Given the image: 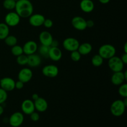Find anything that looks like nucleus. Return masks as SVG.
I'll return each instance as SVG.
<instances>
[{
	"mask_svg": "<svg viewBox=\"0 0 127 127\" xmlns=\"http://www.w3.org/2000/svg\"><path fill=\"white\" fill-rule=\"evenodd\" d=\"M14 9L21 18H28L33 14V6L29 0H18Z\"/></svg>",
	"mask_w": 127,
	"mask_h": 127,
	"instance_id": "f257e3e1",
	"label": "nucleus"
},
{
	"mask_svg": "<svg viewBox=\"0 0 127 127\" xmlns=\"http://www.w3.org/2000/svg\"><path fill=\"white\" fill-rule=\"evenodd\" d=\"M116 49L111 44H104L99 48L98 54L104 60H109L115 55Z\"/></svg>",
	"mask_w": 127,
	"mask_h": 127,
	"instance_id": "f03ea898",
	"label": "nucleus"
},
{
	"mask_svg": "<svg viewBox=\"0 0 127 127\" xmlns=\"http://www.w3.org/2000/svg\"><path fill=\"white\" fill-rule=\"evenodd\" d=\"M127 106L122 100H116L112 103L110 110L111 114L115 117H120L125 113Z\"/></svg>",
	"mask_w": 127,
	"mask_h": 127,
	"instance_id": "7ed1b4c3",
	"label": "nucleus"
},
{
	"mask_svg": "<svg viewBox=\"0 0 127 127\" xmlns=\"http://www.w3.org/2000/svg\"><path fill=\"white\" fill-rule=\"evenodd\" d=\"M108 60V66L110 70L112 71L114 73L123 71L125 64H124L120 57L114 56Z\"/></svg>",
	"mask_w": 127,
	"mask_h": 127,
	"instance_id": "20e7f679",
	"label": "nucleus"
},
{
	"mask_svg": "<svg viewBox=\"0 0 127 127\" xmlns=\"http://www.w3.org/2000/svg\"><path fill=\"white\" fill-rule=\"evenodd\" d=\"M79 44L80 43L79 41L74 37L66 38L63 42V47L64 49L70 52L78 50Z\"/></svg>",
	"mask_w": 127,
	"mask_h": 127,
	"instance_id": "39448f33",
	"label": "nucleus"
},
{
	"mask_svg": "<svg viewBox=\"0 0 127 127\" xmlns=\"http://www.w3.org/2000/svg\"><path fill=\"white\" fill-rule=\"evenodd\" d=\"M21 17L16 12H9L4 17V23L9 27H15L19 24Z\"/></svg>",
	"mask_w": 127,
	"mask_h": 127,
	"instance_id": "423d86ee",
	"label": "nucleus"
},
{
	"mask_svg": "<svg viewBox=\"0 0 127 127\" xmlns=\"http://www.w3.org/2000/svg\"><path fill=\"white\" fill-rule=\"evenodd\" d=\"M24 117L22 113L16 112L13 113L9 119V124L12 127H19L24 122Z\"/></svg>",
	"mask_w": 127,
	"mask_h": 127,
	"instance_id": "0eeeda50",
	"label": "nucleus"
},
{
	"mask_svg": "<svg viewBox=\"0 0 127 127\" xmlns=\"http://www.w3.org/2000/svg\"><path fill=\"white\" fill-rule=\"evenodd\" d=\"M42 74L46 77L50 78H55L59 73L58 68L54 64H48L45 66L42 70Z\"/></svg>",
	"mask_w": 127,
	"mask_h": 127,
	"instance_id": "6e6552de",
	"label": "nucleus"
},
{
	"mask_svg": "<svg viewBox=\"0 0 127 127\" xmlns=\"http://www.w3.org/2000/svg\"><path fill=\"white\" fill-rule=\"evenodd\" d=\"M15 81L10 77H4L0 80V88L6 92L12 91L15 89Z\"/></svg>",
	"mask_w": 127,
	"mask_h": 127,
	"instance_id": "1a4fd4ad",
	"label": "nucleus"
},
{
	"mask_svg": "<svg viewBox=\"0 0 127 127\" xmlns=\"http://www.w3.org/2000/svg\"><path fill=\"white\" fill-rule=\"evenodd\" d=\"M71 25L76 30L84 31L87 29L86 20L81 16H75L71 20Z\"/></svg>",
	"mask_w": 127,
	"mask_h": 127,
	"instance_id": "9d476101",
	"label": "nucleus"
},
{
	"mask_svg": "<svg viewBox=\"0 0 127 127\" xmlns=\"http://www.w3.org/2000/svg\"><path fill=\"white\" fill-rule=\"evenodd\" d=\"M22 49H23V53L28 56L35 53L38 50V45L35 41L29 40L24 43L22 47Z\"/></svg>",
	"mask_w": 127,
	"mask_h": 127,
	"instance_id": "9b49d317",
	"label": "nucleus"
},
{
	"mask_svg": "<svg viewBox=\"0 0 127 127\" xmlns=\"http://www.w3.org/2000/svg\"><path fill=\"white\" fill-rule=\"evenodd\" d=\"M33 73L30 68H22L18 73V79L24 83H27L32 79Z\"/></svg>",
	"mask_w": 127,
	"mask_h": 127,
	"instance_id": "f8f14e48",
	"label": "nucleus"
},
{
	"mask_svg": "<svg viewBox=\"0 0 127 127\" xmlns=\"http://www.w3.org/2000/svg\"><path fill=\"white\" fill-rule=\"evenodd\" d=\"M45 19V17L41 14H32L29 17V22L33 27H37L43 26Z\"/></svg>",
	"mask_w": 127,
	"mask_h": 127,
	"instance_id": "ddd939ff",
	"label": "nucleus"
},
{
	"mask_svg": "<svg viewBox=\"0 0 127 127\" xmlns=\"http://www.w3.org/2000/svg\"><path fill=\"white\" fill-rule=\"evenodd\" d=\"M21 110L22 112L26 115H30L35 111L34 103L31 99H26L24 100L21 104Z\"/></svg>",
	"mask_w": 127,
	"mask_h": 127,
	"instance_id": "4468645a",
	"label": "nucleus"
},
{
	"mask_svg": "<svg viewBox=\"0 0 127 127\" xmlns=\"http://www.w3.org/2000/svg\"><path fill=\"white\" fill-rule=\"evenodd\" d=\"M53 36L50 32L48 31H42L39 35V41L42 45L50 47L51 43L53 41Z\"/></svg>",
	"mask_w": 127,
	"mask_h": 127,
	"instance_id": "2eb2a0df",
	"label": "nucleus"
},
{
	"mask_svg": "<svg viewBox=\"0 0 127 127\" xmlns=\"http://www.w3.org/2000/svg\"><path fill=\"white\" fill-rule=\"evenodd\" d=\"M48 57L53 62H58L62 58V50L58 47H50Z\"/></svg>",
	"mask_w": 127,
	"mask_h": 127,
	"instance_id": "dca6fc26",
	"label": "nucleus"
},
{
	"mask_svg": "<svg viewBox=\"0 0 127 127\" xmlns=\"http://www.w3.org/2000/svg\"><path fill=\"white\" fill-rule=\"evenodd\" d=\"M34 103L35 109L39 112H44L48 109V102L47 100L43 97H39L33 101Z\"/></svg>",
	"mask_w": 127,
	"mask_h": 127,
	"instance_id": "f3484780",
	"label": "nucleus"
},
{
	"mask_svg": "<svg viewBox=\"0 0 127 127\" xmlns=\"http://www.w3.org/2000/svg\"><path fill=\"white\" fill-rule=\"evenodd\" d=\"M125 81L123 71L119 72H114L111 76V82L114 85L120 86Z\"/></svg>",
	"mask_w": 127,
	"mask_h": 127,
	"instance_id": "a211bd4d",
	"label": "nucleus"
},
{
	"mask_svg": "<svg viewBox=\"0 0 127 127\" xmlns=\"http://www.w3.org/2000/svg\"><path fill=\"white\" fill-rule=\"evenodd\" d=\"M79 6L83 12L89 13L94 10V3L92 0H81Z\"/></svg>",
	"mask_w": 127,
	"mask_h": 127,
	"instance_id": "6ab92c4d",
	"label": "nucleus"
},
{
	"mask_svg": "<svg viewBox=\"0 0 127 127\" xmlns=\"http://www.w3.org/2000/svg\"><path fill=\"white\" fill-rule=\"evenodd\" d=\"M42 60H41L40 57L38 55L33 54L28 55V62L27 64L31 68H35V67L38 66L41 64Z\"/></svg>",
	"mask_w": 127,
	"mask_h": 127,
	"instance_id": "aec40b11",
	"label": "nucleus"
},
{
	"mask_svg": "<svg viewBox=\"0 0 127 127\" xmlns=\"http://www.w3.org/2000/svg\"><path fill=\"white\" fill-rule=\"evenodd\" d=\"M93 50V46L90 43L84 42L82 44H79L78 51L81 55H87L89 54Z\"/></svg>",
	"mask_w": 127,
	"mask_h": 127,
	"instance_id": "412c9836",
	"label": "nucleus"
},
{
	"mask_svg": "<svg viewBox=\"0 0 127 127\" xmlns=\"http://www.w3.org/2000/svg\"><path fill=\"white\" fill-rule=\"evenodd\" d=\"M9 35V27L5 23H0V40H3Z\"/></svg>",
	"mask_w": 127,
	"mask_h": 127,
	"instance_id": "4be33fe9",
	"label": "nucleus"
},
{
	"mask_svg": "<svg viewBox=\"0 0 127 127\" xmlns=\"http://www.w3.org/2000/svg\"><path fill=\"white\" fill-rule=\"evenodd\" d=\"M91 63L94 66L99 67L104 63V59L99 54H96L92 58Z\"/></svg>",
	"mask_w": 127,
	"mask_h": 127,
	"instance_id": "5701e85b",
	"label": "nucleus"
},
{
	"mask_svg": "<svg viewBox=\"0 0 127 127\" xmlns=\"http://www.w3.org/2000/svg\"><path fill=\"white\" fill-rule=\"evenodd\" d=\"M16 1L14 0H4L2 2V6L6 10H13L16 7Z\"/></svg>",
	"mask_w": 127,
	"mask_h": 127,
	"instance_id": "b1692460",
	"label": "nucleus"
},
{
	"mask_svg": "<svg viewBox=\"0 0 127 127\" xmlns=\"http://www.w3.org/2000/svg\"><path fill=\"white\" fill-rule=\"evenodd\" d=\"M4 40L6 45H7L9 47H12L17 45V38L14 35H9Z\"/></svg>",
	"mask_w": 127,
	"mask_h": 127,
	"instance_id": "393cba45",
	"label": "nucleus"
},
{
	"mask_svg": "<svg viewBox=\"0 0 127 127\" xmlns=\"http://www.w3.org/2000/svg\"><path fill=\"white\" fill-rule=\"evenodd\" d=\"M16 62L19 65H26L27 64V62H28V56L25 55L24 53L18 56L16 58Z\"/></svg>",
	"mask_w": 127,
	"mask_h": 127,
	"instance_id": "a878e982",
	"label": "nucleus"
},
{
	"mask_svg": "<svg viewBox=\"0 0 127 127\" xmlns=\"http://www.w3.org/2000/svg\"><path fill=\"white\" fill-rule=\"evenodd\" d=\"M11 51V53L15 57H18V56L24 53L22 47L21 46L18 45H16L12 47Z\"/></svg>",
	"mask_w": 127,
	"mask_h": 127,
	"instance_id": "bb28decb",
	"label": "nucleus"
},
{
	"mask_svg": "<svg viewBox=\"0 0 127 127\" xmlns=\"http://www.w3.org/2000/svg\"><path fill=\"white\" fill-rule=\"evenodd\" d=\"M119 94L122 97H127V84L126 83H123L120 85L119 88Z\"/></svg>",
	"mask_w": 127,
	"mask_h": 127,
	"instance_id": "cd10ccee",
	"label": "nucleus"
},
{
	"mask_svg": "<svg viewBox=\"0 0 127 127\" xmlns=\"http://www.w3.org/2000/svg\"><path fill=\"white\" fill-rule=\"evenodd\" d=\"M81 55L79 53V52L78 50L73 51V52H71L70 57L71 59L74 62H79L81 58Z\"/></svg>",
	"mask_w": 127,
	"mask_h": 127,
	"instance_id": "c85d7f7f",
	"label": "nucleus"
},
{
	"mask_svg": "<svg viewBox=\"0 0 127 127\" xmlns=\"http://www.w3.org/2000/svg\"><path fill=\"white\" fill-rule=\"evenodd\" d=\"M50 47L45 45H41L38 51H39V53H40L41 55H42L44 57H48V52H49Z\"/></svg>",
	"mask_w": 127,
	"mask_h": 127,
	"instance_id": "c756f323",
	"label": "nucleus"
},
{
	"mask_svg": "<svg viewBox=\"0 0 127 127\" xmlns=\"http://www.w3.org/2000/svg\"><path fill=\"white\" fill-rule=\"evenodd\" d=\"M7 96H8V95H7V92L0 88V104L1 105H2L6 101Z\"/></svg>",
	"mask_w": 127,
	"mask_h": 127,
	"instance_id": "7c9ffc66",
	"label": "nucleus"
},
{
	"mask_svg": "<svg viewBox=\"0 0 127 127\" xmlns=\"http://www.w3.org/2000/svg\"><path fill=\"white\" fill-rule=\"evenodd\" d=\"M43 25L45 27H46V28L47 29H49L51 28V27L53 26V22L52 19H45L44 22H43Z\"/></svg>",
	"mask_w": 127,
	"mask_h": 127,
	"instance_id": "2f4dec72",
	"label": "nucleus"
},
{
	"mask_svg": "<svg viewBox=\"0 0 127 127\" xmlns=\"http://www.w3.org/2000/svg\"><path fill=\"white\" fill-rule=\"evenodd\" d=\"M30 118H31V120L33 122H37L40 119V115L38 114V113L35 112H33L32 114H30Z\"/></svg>",
	"mask_w": 127,
	"mask_h": 127,
	"instance_id": "473e14b6",
	"label": "nucleus"
},
{
	"mask_svg": "<svg viewBox=\"0 0 127 127\" xmlns=\"http://www.w3.org/2000/svg\"><path fill=\"white\" fill-rule=\"evenodd\" d=\"M24 83H22L21 81L18 80L15 83V89L20 90V89H22L24 88Z\"/></svg>",
	"mask_w": 127,
	"mask_h": 127,
	"instance_id": "72a5a7b5",
	"label": "nucleus"
},
{
	"mask_svg": "<svg viewBox=\"0 0 127 127\" xmlns=\"http://www.w3.org/2000/svg\"><path fill=\"white\" fill-rule=\"evenodd\" d=\"M87 28H91L94 26V22L93 20H88L86 21Z\"/></svg>",
	"mask_w": 127,
	"mask_h": 127,
	"instance_id": "f704fd0d",
	"label": "nucleus"
},
{
	"mask_svg": "<svg viewBox=\"0 0 127 127\" xmlns=\"http://www.w3.org/2000/svg\"><path fill=\"white\" fill-rule=\"evenodd\" d=\"M121 58L122 61L124 63V64H127V53H124V54L122 55V57H120Z\"/></svg>",
	"mask_w": 127,
	"mask_h": 127,
	"instance_id": "c9c22d12",
	"label": "nucleus"
},
{
	"mask_svg": "<svg viewBox=\"0 0 127 127\" xmlns=\"http://www.w3.org/2000/svg\"><path fill=\"white\" fill-rule=\"evenodd\" d=\"M58 41L55 40H53V41H52V43H51V45L50 47H58Z\"/></svg>",
	"mask_w": 127,
	"mask_h": 127,
	"instance_id": "e433bc0d",
	"label": "nucleus"
},
{
	"mask_svg": "<svg viewBox=\"0 0 127 127\" xmlns=\"http://www.w3.org/2000/svg\"><path fill=\"white\" fill-rule=\"evenodd\" d=\"M38 97H39V95H38V94H37V93H34V94H33L32 95V100H35L36 99H38Z\"/></svg>",
	"mask_w": 127,
	"mask_h": 127,
	"instance_id": "4c0bfd02",
	"label": "nucleus"
},
{
	"mask_svg": "<svg viewBox=\"0 0 127 127\" xmlns=\"http://www.w3.org/2000/svg\"><path fill=\"white\" fill-rule=\"evenodd\" d=\"M110 0H99V2L101 4H108L109 2H110Z\"/></svg>",
	"mask_w": 127,
	"mask_h": 127,
	"instance_id": "58836bf2",
	"label": "nucleus"
},
{
	"mask_svg": "<svg viewBox=\"0 0 127 127\" xmlns=\"http://www.w3.org/2000/svg\"><path fill=\"white\" fill-rule=\"evenodd\" d=\"M3 112H4V108L2 106V105L0 104V116L3 114Z\"/></svg>",
	"mask_w": 127,
	"mask_h": 127,
	"instance_id": "ea45409f",
	"label": "nucleus"
},
{
	"mask_svg": "<svg viewBox=\"0 0 127 127\" xmlns=\"http://www.w3.org/2000/svg\"><path fill=\"white\" fill-rule=\"evenodd\" d=\"M124 53H127V42L125 43V45H124Z\"/></svg>",
	"mask_w": 127,
	"mask_h": 127,
	"instance_id": "a19ab883",
	"label": "nucleus"
},
{
	"mask_svg": "<svg viewBox=\"0 0 127 127\" xmlns=\"http://www.w3.org/2000/svg\"><path fill=\"white\" fill-rule=\"evenodd\" d=\"M124 77H125V81H127V71H125L124 72Z\"/></svg>",
	"mask_w": 127,
	"mask_h": 127,
	"instance_id": "79ce46f5",
	"label": "nucleus"
},
{
	"mask_svg": "<svg viewBox=\"0 0 127 127\" xmlns=\"http://www.w3.org/2000/svg\"><path fill=\"white\" fill-rule=\"evenodd\" d=\"M14 1H18V0H14Z\"/></svg>",
	"mask_w": 127,
	"mask_h": 127,
	"instance_id": "37998d69",
	"label": "nucleus"
}]
</instances>
